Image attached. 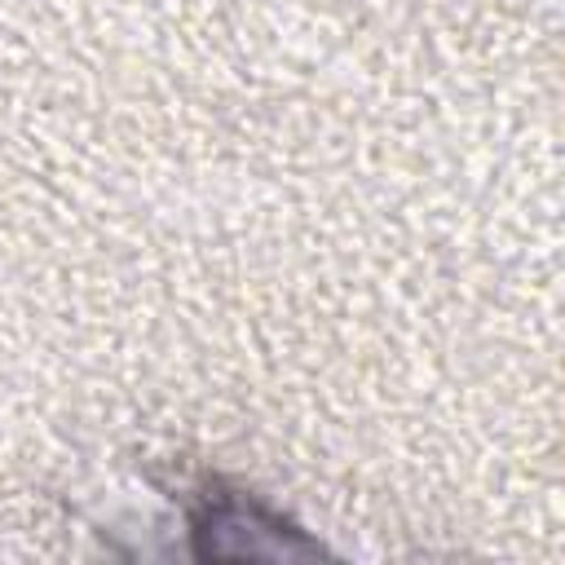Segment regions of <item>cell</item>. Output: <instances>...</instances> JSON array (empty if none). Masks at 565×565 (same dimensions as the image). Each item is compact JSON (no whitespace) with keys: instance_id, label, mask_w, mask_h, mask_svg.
<instances>
[{"instance_id":"6da1fadb","label":"cell","mask_w":565,"mask_h":565,"mask_svg":"<svg viewBox=\"0 0 565 565\" xmlns=\"http://www.w3.org/2000/svg\"><path fill=\"white\" fill-rule=\"evenodd\" d=\"M194 543L203 556H300L318 543L243 494H207L194 512Z\"/></svg>"}]
</instances>
